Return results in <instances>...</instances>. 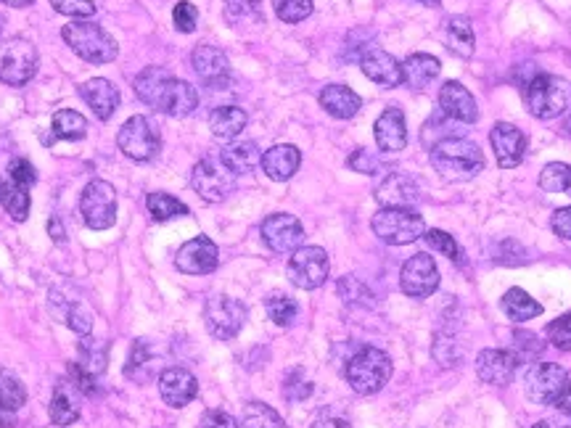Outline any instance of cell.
Segmentation results:
<instances>
[{"instance_id": "cell-6", "label": "cell", "mask_w": 571, "mask_h": 428, "mask_svg": "<svg viewBox=\"0 0 571 428\" xmlns=\"http://www.w3.org/2000/svg\"><path fill=\"white\" fill-rule=\"evenodd\" d=\"M117 146L133 162H151L162 151V135H159L154 119L135 114L119 127Z\"/></svg>"}, {"instance_id": "cell-7", "label": "cell", "mask_w": 571, "mask_h": 428, "mask_svg": "<svg viewBox=\"0 0 571 428\" xmlns=\"http://www.w3.org/2000/svg\"><path fill=\"white\" fill-rule=\"evenodd\" d=\"M38 48L24 40V37H11L8 43L0 45V82L11 88H22L38 74Z\"/></svg>"}, {"instance_id": "cell-39", "label": "cell", "mask_w": 571, "mask_h": 428, "mask_svg": "<svg viewBox=\"0 0 571 428\" xmlns=\"http://www.w3.org/2000/svg\"><path fill=\"white\" fill-rule=\"evenodd\" d=\"M27 402V389H24L22 378L11 373V370H0V407L16 413L19 407Z\"/></svg>"}, {"instance_id": "cell-41", "label": "cell", "mask_w": 571, "mask_h": 428, "mask_svg": "<svg viewBox=\"0 0 571 428\" xmlns=\"http://www.w3.org/2000/svg\"><path fill=\"white\" fill-rule=\"evenodd\" d=\"M540 188L545 193H564L571 199V164L553 162L540 172Z\"/></svg>"}, {"instance_id": "cell-1", "label": "cell", "mask_w": 571, "mask_h": 428, "mask_svg": "<svg viewBox=\"0 0 571 428\" xmlns=\"http://www.w3.org/2000/svg\"><path fill=\"white\" fill-rule=\"evenodd\" d=\"M484 151L466 138H447L431 148L434 170L450 183H466L484 170Z\"/></svg>"}, {"instance_id": "cell-11", "label": "cell", "mask_w": 571, "mask_h": 428, "mask_svg": "<svg viewBox=\"0 0 571 428\" xmlns=\"http://www.w3.org/2000/svg\"><path fill=\"white\" fill-rule=\"evenodd\" d=\"M328 270H331V262H328V254L320 246H299L289 259V281L294 283L302 291H315L323 283L328 281Z\"/></svg>"}, {"instance_id": "cell-48", "label": "cell", "mask_w": 571, "mask_h": 428, "mask_svg": "<svg viewBox=\"0 0 571 428\" xmlns=\"http://www.w3.org/2000/svg\"><path fill=\"white\" fill-rule=\"evenodd\" d=\"M513 357L519 362H527V360H534V357H540L542 352V341L534 336V333H527V331H516L513 333Z\"/></svg>"}, {"instance_id": "cell-60", "label": "cell", "mask_w": 571, "mask_h": 428, "mask_svg": "<svg viewBox=\"0 0 571 428\" xmlns=\"http://www.w3.org/2000/svg\"><path fill=\"white\" fill-rule=\"evenodd\" d=\"M14 426H16L14 413H11V410H3V407H0V428H14Z\"/></svg>"}, {"instance_id": "cell-23", "label": "cell", "mask_w": 571, "mask_h": 428, "mask_svg": "<svg viewBox=\"0 0 571 428\" xmlns=\"http://www.w3.org/2000/svg\"><path fill=\"white\" fill-rule=\"evenodd\" d=\"M360 69L368 80L384 88H400L402 85V64L394 59L392 53L381 51V48H371L360 56Z\"/></svg>"}, {"instance_id": "cell-64", "label": "cell", "mask_w": 571, "mask_h": 428, "mask_svg": "<svg viewBox=\"0 0 571 428\" xmlns=\"http://www.w3.org/2000/svg\"><path fill=\"white\" fill-rule=\"evenodd\" d=\"M564 130H566V133L571 135V114H569V117H566V122H564Z\"/></svg>"}, {"instance_id": "cell-50", "label": "cell", "mask_w": 571, "mask_h": 428, "mask_svg": "<svg viewBox=\"0 0 571 428\" xmlns=\"http://www.w3.org/2000/svg\"><path fill=\"white\" fill-rule=\"evenodd\" d=\"M423 238H426V246H429V249L442 251L445 257L455 259V262L460 259V249L458 244H455V238L450 236V233H445V230H426Z\"/></svg>"}, {"instance_id": "cell-61", "label": "cell", "mask_w": 571, "mask_h": 428, "mask_svg": "<svg viewBox=\"0 0 571 428\" xmlns=\"http://www.w3.org/2000/svg\"><path fill=\"white\" fill-rule=\"evenodd\" d=\"M0 3H6L11 8H24V6H32L35 0H0Z\"/></svg>"}, {"instance_id": "cell-54", "label": "cell", "mask_w": 571, "mask_h": 428, "mask_svg": "<svg viewBox=\"0 0 571 428\" xmlns=\"http://www.w3.org/2000/svg\"><path fill=\"white\" fill-rule=\"evenodd\" d=\"M349 167L355 172H363V175H376L381 170L379 159L371 154V151H365V148H357L355 154L349 156Z\"/></svg>"}, {"instance_id": "cell-16", "label": "cell", "mask_w": 571, "mask_h": 428, "mask_svg": "<svg viewBox=\"0 0 571 428\" xmlns=\"http://www.w3.org/2000/svg\"><path fill=\"white\" fill-rule=\"evenodd\" d=\"M220 265V251L207 236H196L180 246L175 254V267L186 275H209Z\"/></svg>"}, {"instance_id": "cell-62", "label": "cell", "mask_w": 571, "mask_h": 428, "mask_svg": "<svg viewBox=\"0 0 571 428\" xmlns=\"http://www.w3.org/2000/svg\"><path fill=\"white\" fill-rule=\"evenodd\" d=\"M408 3H416V6H439V3H442V0H408Z\"/></svg>"}, {"instance_id": "cell-17", "label": "cell", "mask_w": 571, "mask_h": 428, "mask_svg": "<svg viewBox=\"0 0 571 428\" xmlns=\"http://www.w3.org/2000/svg\"><path fill=\"white\" fill-rule=\"evenodd\" d=\"M490 143L492 151H495L497 164L503 170H513L519 167L521 159H524V151H527V138L521 133L519 127L508 125V122H497L490 130Z\"/></svg>"}, {"instance_id": "cell-40", "label": "cell", "mask_w": 571, "mask_h": 428, "mask_svg": "<svg viewBox=\"0 0 571 428\" xmlns=\"http://www.w3.org/2000/svg\"><path fill=\"white\" fill-rule=\"evenodd\" d=\"M244 428H289L281 415L275 413L273 407L265 402H249L244 407V418H241Z\"/></svg>"}, {"instance_id": "cell-37", "label": "cell", "mask_w": 571, "mask_h": 428, "mask_svg": "<svg viewBox=\"0 0 571 428\" xmlns=\"http://www.w3.org/2000/svg\"><path fill=\"white\" fill-rule=\"evenodd\" d=\"M146 209H149V214L156 222H170V220H178V217H186L188 214V207L183 204V201L162 191L149 193V199H146Z\"/></svg>"}, {"instance_id": "cell-58", "label": "cell", "mask_w": 571, "mask_h": 428, "mask_svg": "<svg viewBox=\"0 0 571 428\" xmlns=\"http://www.w3.org/2000/svg\"><path fill=\"white\" fill-rule=\"evenodd\" d=\"M558 410L564 415H571V381H566L564 392H561V397H558Z\"/></svg>"}, {"instance_id": "cell-13", "label": "cell", "mask_w": 571, "mask_h": 428, "mask_svg": "<svg viewBox=\"0 0 571 428\" xmlns=\"http://www.w3.org/2000/svg\"><path fill=\"white\" fill-rule=\"evenodd\" d=\"M569 373L556 362H537L524 376V392L534 405H556L564 392Z\"/></svg>"}, {"instance_id": "cell-38", "label": "cell", "mask_w": 571, "mask_h": 428, "mask_svg": "<svg viewBox=\"0 0 571 428\" xmlns=\"http://www.w3.org/2000/svg\"><path fill=\"white\" fill-rule=\"evenodd\" d=\"M265 310L275 325H281V328H289V325L297 320L299 304L294 302L289 294H283V291H273V294H267Z\"/></svg>"}, {"instance_id": "cell-2", "label": "cell", "mask_w": 571, "mask_h": 428, "mask_svg": "<svg viewBox=\"0 0 571 428\" xmlns=\"http://www.w3.org/2000/svg\"><path fill=\"white\" fill-rule=\"evenodd\" d=\"M61 37H64V43H67L82 61H88V64H109V61L117 59V40L96 22L75 19V22H69L67 27L61 30Z\"/></svg>"}, {"instance_id": "cell-63", "label": "cell", "mask_w": 571, "mask_h": 428, "mask_svg": "<svg viewBox=\"0 0 571 428\" xmlns=\"http://www.w3.org/2000/svg\"><path fill=\"white\" fill-rule=\"evenodd\" d=\"M532 428H564V426H558V423H553V421H540V423H534Z\"/></svg>"}, {"instance_id": "cell-14", "label": "cell", "mask_w": 571, "mask_h": 428, "mask_svg": "<svg viewBox=\"0 0 571 428\" xmlns=\"http://www.w3.org/2000/svg\"><path fill=\"white\" fill-rule=\"evenodd\" d=\"M302 238H305V228H302V222L294 214L278 212L270 214L262 222V241L275 254H294L299 249V244H302Z\"/></svg>"}, {"instance_id": "cell-15", "label": "cell", "mask_w": 571, "mask_h": 428, "mask_svg": "<svg viewBox=\"0 0 571 428\" xmlns=\"http://www.w3.org/2000/svg\"><path fill=\"white\" fill-rule=\"evenodd\" d=\"M402 291L413 299H426L439 288V270L437 262L429 254H416L402 265L400 273Z\"/></svg>"}, {"instance_id": "cell-24", "label": "cell", "mask_w": 571, "mask_h": 428, "mask_svg": "<svg viewBox=\"0 0 571 428\" xmlns=\"http://www.w3.org/2000/svg\"><path fill=\"white\" fill-rule=\"evenodd\" d=\"M373 135H376V146L381 151H386V154L402 151V148L408 146V122H405V114L397 106L384 109V114L376 119Z\"/></svg>"}, {"instance_id": "cell-26", "label": "cell", "mask_w": 571, "mask_h": 428, "mask_svg": "<svg viewBox=\"0 0 571 428\" xmlns=\"http://www.w3.org/2000/svg\"><path fill=\"white\" fill-rule=\"evenodd\" d=\"M260 164L267 178L275 180V183H286V180H291L299 172L302 154H299L297 146L281 143V146H273L270 151H265Z\"/></svg>"}, {"instance_id": "cell-12", "label": "cell", "mask_w": 571, "mask_h": 428, "mask_svg": "<svg viewBox=\"0 0 571 428\" xmlns=\"http://www.w3.org/2000/svg\"><path fill=\"white\" fill-rule=\"evenodd\" d=\"M236 175L223 164V159H201L191 172V185L193 191L199 193L201 199L209 204H220L228 199V193L233 191Z\"/></svg>"}, {"instance_id": "cell-20", "label": "cell", "mask_w": 571, "mask_h": 428, "mask_svg": "<svg viewBox=\"0 0 571 428\" xmlns=\"http://www.w3.org/2000/svg\"><path fill=\"white\" fill-rule=\"evenodd\" d=\"M516 365H519V360L513 357L511 349H484L476 357V373L484 384L492 386L511 384Z\"/></svg>"}, {"instance_id": "cell-21", "label": "cell", "mask_w": 571, "mask_h": 428, "mask_svg": "<svg viewBox=\"0 0 571 428\" xmlns=\"http://www.w3.org/2000/svg\"><path fill=\"white\" fill-rule=\"evenodd\" d=\"M51 310L77 336H90V331H93V312L85 307L80 296H64V291H53Z\"/></svg>"}, {"instance_id": "cell-31", "label": "cell", "mask_w": 571, "mask_h": 428, "mask_svg": "<svg viewBox=\"0 0 571 428\" xmlns=\"http://www.w3.org/2000/svg\"><path fill=\"white\" fill-rule=\"evenodd\" d=\"M439 59L429 56V53H413L402 64V82L413 90L426 88L429 82H434L439 77Z\"/></svg>"}, {"instance_id": "cell-59", "label": "cell", "mask_w": 571, "mask_h": 428, "mask_svg": "<svg viewBox=\"0 0 571 428\" xmlns=\"http://www.w3.org/2000/svg\"><path fill=\"white\" fill-rule=\"evenodd\" d=\"M48 230H51V238L56 241V244H64L67 241V236H64V225H61L56 217H53L51 222H48Z\"/></svg>"}, {"instance_id": "cell-52", "label": "cell", "mask_w": 571, "mask_h": 428, "mask_svg": "<svg viewBox=\"0 0 571 428\" xmlns=\"http://www.w3.org/2000/svg\"><path fill=\"white\" fill-rule=\"evenodd\" d=\"M51 6L64 16H75V19H88L96 14V3L93 0H51Z\"/></svg>"}, {"instance_id": "cell-29", "label": "cell", "mask_w": 571, "mask_h": 428, "mask_svg": "<svg viewBox=\"0 0 571 428\" xmlns=\"http://www.w3.org/2000/svg\"><path fill=\"white\" fill-rule=\"evenodd\" d=\"M320 106L336 119H352L363 109V98L347 85H326L320 90Z\"/></svg>"}, {"instance_id": "cell-55", "label": "cell", "mask_w": 571, "mask_h": 428, "mask_svg": "<svg viewBox=\"0 0 571 428\" xmlns=\"http://www.w3.org/2000/svg\"><path fill=\"white\" fill-rule=\"evenodd\" d=\"M196 428H238L236 418L225 410H207V413L199 418V426Z\"/></svg>"}, {"instance_id": "cell-57", "label": "cell", "mask_w": 571, "mask_h": 428, "mask_svg": "<svg viewBox=\"0 0 571 428\" xmlns=\"http://www.w3.org/2000/svg\"><path fill=\"white\" fill-rule=\"evenodd\" d=\"M312 428H349L347 418H339V415L334 413H320L318 418H315V423H312Z\"/></svg>"}, {"instance_id": "cell-4", "label": "cell", "mask_w": 571, "mask_h": 428, "mask_svg": "<svg viewBox=\"0 0 571 428\" xmlns=\"http://www.w3.org/2000/svg\"><path fill=\"white\" fill-rule=\"evenodd\" d=\"M524 101L537 119H556L569 109L571 85L556 74H534L524 85Z\"/></svg>"}, {"instance_id": "cell-3", "label": "cell", "mask_w": 571, "mask_h": 428, "mask_svg": "<svg viewBox=\"0 0 571 428\" xmlns=\"http://www.w3.org/2000/svg\"><path fill=\"white\" fill-rule=\"evenodd\" d=\"M347 384L363 397L379 394L389 378H392V357L386 355L384 349L363 347L357 349L355 355L347 362Z\"/></svg>"}, {"instance_id": "cell-19", "label": "cell", "mask_w": 571, "mask_h": 428, "mask_svg": "<svg viewBox=\"0 0 571 428\" xmlns=\"http://www.w3.org/2000/svg\"><path fill=\"white\" fill-rule=\"evenodd\" d=\"M193 72L199 74V80L209 88H223L230 80V61L225 51H220L217 45H199L193 51Z\"/></svg>"}, {"instance_id": "cell-9", "label": "cell", "mask_w": 571, "mask_h": 428, "mask_svg": "<svg viewBox=\"0 0 571 428\" xmlns=\"http://www.w3.org/2000/svg\"><path fill=\"white\" fill-rule=\"evenodd\" d=\"M80 214L90 230H109L117 222V191L106 180H90L82 188Z\"/></svg>"}, {"instance_id": "cell-49", "label": "cell", "mask_w": 571, "mask_h": 428, "mask_svg": "<svg viewBox=\"0 0 571 428\" xmlns=\"http://www.w3.org/2000/svg\"><path fill=\"white\" fill-rule=\"evenodd\" d=\"M545 336L550 339V344L561 352H571V312L556 318L553 323H548L545 328Z\"/></svg>"}, {"instance_id": "cell-10", "label": "cell", "mask_w": 571, "mask_h": 428, "mask_svg": "<svg viewBox=\"0 0 571 428\" xmlns=\"http://www.w3.org/2000/svg\"><path fill=\"white\" fill-rule=\"evenodd\" d=\"M146 106L162 111L167 117H188L199 106V93L186 80H178L167 72L149 96Z\"/></svg>"}, {"instance_id": "cell-28", "label": "cell", "mask_w": 571, "mask_h": 428, "mask_svg": "<svg viewBox=\"0 0 571 428\" xmlns=\"http://www.w3.org/2000/svg\"><path fill=\"white\" fill-rule=\"evenodd\" d=\"M381 207H413L418 201V185L416 180L405 175V172H392L389 178L376 191Z\"/></svg>"}, {"instance_id": "cell-8", "label": "cell", "mask_w": 571, "mask_h": 428, "mask_svg": "<svg viewBox=\"0 0 571 428\" xmlns=\"http://www.w3.org/2000/svg\"><path fill=\"white\" fill-rule=\"evenodd\" d=\"M246 320H249L246 304L233 299V296L217 294L204 307V325H207L209 336H215L217 341L236 339Z\"/></svg>"}, {"instance_id": "cell-33", "label": "cell", "mask_w": 571, "mask_h": 428, "mask_svg": "<svg viewBox=\"0 0 571 428\" xmlns=\"http://www.w3.org/2000/svg\"><path fill=\"white\" fill-rule=\"evenodd\" d=\"M500 310L513 320V323H527V320L542 315V304L537 299L524 291V288H511L505 291V296L500 299Z\"/></svg>"}, {"instance_id": "cell-25", "label": "cell", "mask_w": 571, "mask_h": 428, "mask_svg": "<svg viewBox=\"0 0 571 428\" xmlns=\"http://www.w3.org/2000/svg\"><path fill=\"white\" fill-rule=\"evenodd\" d=\"M80 98L93 109V114H96L101 122L112 119L114 111L119 109V101H122L119 90L114 88V82L104 80V77H93V80L82 82Z\"/></svg>"}, {"instance_id": "cell-32", "label": "cell", "mask_w": 571, "mask_h": 428, "mask_svg": "<svg viewBox=\"0 0 571 428\" xmlns=\"http://www.w3.org/2000/svg\"><path fill=\"white\" fill-rule=\"evenodd\" d=\"M445 40L447 48L460 56V59H468L474 53L476 35L474 27H471V19L468 16H450L445 19Z\"/></svg>"}, {"instance_id": "cell-18", "label": "cell", "mask_w": 571, "mask_h": 428, "mask_svg": "<svg viewBox=\"0 0 571 428\" xmlns=\"http://www.w3.org/2000/svg\"><path fill=\"white\" fill-rule=\"evenodd\" d=\"M159 394L170 407L180 410V407L191 405L196 394H199V381L191 370L186 368H167L159 376Z\"/></svg>"}, {"instance_id": "cell-36", "label": "cell", "mask_w": 571, "mask_h": 428, "mask_svg": "<svg viewBox=\"0 0 571 428\" xmlns=\"http://www.w3.org/2000/svg\"><path fill=\"white\" fill-rule=\"evenodd\" d=\"M30 188H24V185L14 183V180H6V183H0V204L6 209L16 222H24L27 220V214H30Z\"/></svg>"}, {"instance_id": "cell-46", "label": "cell", "mask_w": 571, "mask_h": 428, "mask_svg": "<svg viewBox=\"0 0 571 428\" xmlns=\"http://www.w3.org/2000/svg\"><path fill=\"white\" fill-rule=\"evenodd\" d=\"M312 394V381L305 376V370L294 368L286 373L283 378V397L291 399V402H302Z\"/></svg>"}, {"instance_id": "cell-35", "label": "cell", "mask_w": 571, "mask_h": 428, "mask_svg": "<svg viewBox=\"0 0 571 428\" xmlns=\"http://www.w3.org/2000/svg\"><path fill=\"white\" fill-rule=\"evenodd\" d=\"M51 130L59 141H80L88 133V119L75 109H61L53 114Z\"/></svg>"}, {"instance_id": "cell-44", "label": "cell", "mask_w": 571, "mask_h": 428, "mask_svg": "<svg viewBox=\"0 0 571 428\" xmlns=\"http://www.w3.org/2000/svg\"><path fill=\"white\" fill-rule=\"evenodd\" d=\"M336 288H339V296H342L344 304H349V307H373V294L363 283L357 281L355 275L342 278Z\"/></svg>"}, {"instance_id": "cell-22", "label": "cell", "mask_w": 571, "mask_h": 428, "mask_svg": "<svg viewBox=\"0 0 571 428\" xmlns=\"http://www.w3.org/2000/svg\"><path fill=\"white\" fill-rule=\"evenodd\" d=\"M439 109L445 111L450 119L460 122V125H471V122L479 119V106H476V98L455 80L445 82L442 90H439Z\"/></svg>"}, {"instance_id": "cell-27", "label": "cell", "mask_w": 571, "mask_h": 428, "mask_svg": "<svg viewBox=\"0 0 571 428\" xmlns=\"http://www.w3.org/2000/svg\"><path fill=\"white\" fill-rule=\"evenodd\" d=\"M48 415H51L53 426H72V423L80 421V389L72 381L56 384Z\"/></svg>"}, {"instance_id": "cell-53", "label": "cell", "mask_w": 571, "mask_h": 428, "mask_svg": "<svg viewBox=\"0 0 571 428\" xmlns=\"http://www.w3.org/2000/svg\"><path fill=\"white\" fill-rule=\"evenodd\" d=\"M8 180H14V183L24 185V188H32V185L38 183V172H35V167L27 159H14V162L8 164Z\"/></svg>"}, {"instance_id": "cell-5", "label": "cell", "mask_w": 571, "mask_h": 428, "mask_svg": "<svg viewBox=\"0 0 571 428\" xmlns=\"http://www.w3.org/2000/svg\"><path fill=\"white\" fill-rule=\"evenodd\" d=\"M371 228L384 244L408 246L426 233V222L413 207H381L373 214Z\"/></svg>"}, {"instance_id": "cell-51", "label": "cell", "mask_w": 571, "mask_h": 428, "mask_svg": "<svg viewBox=\"0 0 571 428\" xmlns=\"http://www.w3.org/2000/svg\"><path fill=\"white\" fill-rule=\"evenodd\" d=\"M172 22H175V30L178 32H193L196 24H199V11L188 0H180L175 11H172Z\"/></svg>"}, {"instance_id": "cell-47", "label": "cell", "mask_w": 571, "mask_h": 428, "mask_svg": "<svg viewBox=\"0 0 571 428\" xmlns=\"http://www.w3.org/2000/svg\"><path fill=\"white\" fill-rule=\"evenodd\" d=\"M151 365V347L146 339H138L130 349V357H127V365H125V376L127 378H135L138 381V370H143V378L149 376L146 368Z\"/></svg>"}, {"instance_id": "cell-34", "label": "cell", "mask_w": 571, "mask_h": 428, "mask_svg": "<svg viewBox=\"0 0 571 428\" xmlns=\"http://www.w3.org/2000/svg\"><path fill=\"white\" fill-rule=\"evenodd\" d=\"M223 164L228 167L233 175H246V172H252L257 164L262 162V154L257 143H230V146L223 148V154H220Z\"/></svg>"}, {"instance_id": "cell-45", "label": "cell", "mask_w": 571, "mask_h": 428, "mask_svg": "<svg viewBox=\"0 0 571 428\" xmlns=\"http://www.w3.org/2000/svg\"><path fill=\"white\" fill-rule=\"evenodd\" d=\"M273 8L281 22L299 24L312 14V0H273Z\"/></svg>"}, {"instance_id": "cell-30", "label": "cell", "mask_w": 571, "mask_h": 428, "mask_svg": "<svg viewBox=\"0 0 571 428\" xmlns=\"http://www.w3.org/2000/svg\"><path fill=\"white\" fill-rule=\"evenodd\" d=\"M246 122H249V117L238 106H220L209 114V130L217 141H236L238 135L244 133Z\"/></svg>"}, {"instance_id": "cell-43", "label": "cell", "mask_w": 571, "mask_h": 428, "mask_svg": "<svg viewBox=\"0 0 571 428\" xmlns=\"http://www.w3.org/2000/svg\"><path fill=\"white\" fill-rule=\"evenodd\" d=\"M82 370H88L90 376H101L106 370V349L98 344L96 339L90 336H82L80 341V362H77Z\"/></svg>"}, {"instance_id": "cell-42", "label": "cell", "mask_w": 571, "mask_h": 428, "mask_svg": "<svg viewBox=\"0 0 571 428\" xmlns=\"http://www.w3.org/2000/svg\"><path fill=\"white\" fill-rule=\"evenodd\" d=\"M262 19V0H225V22L233 27Z\"/></svg>"}, {"instance_id": "cell-56", "label": "cell", "mask_w": 571, "mask_h": 428, "mask_svg": "<svg viewBox=\"0 0 571 428\" xmlns=\"http://www.w3.org/2000/svg\"><path fill=\"white\" fill-rule=\"evenodd\" d=\"M550 228L556 230V236H561L564 241H571V207L558 209L550 220Z\"/></svg>"}]
</instances>
